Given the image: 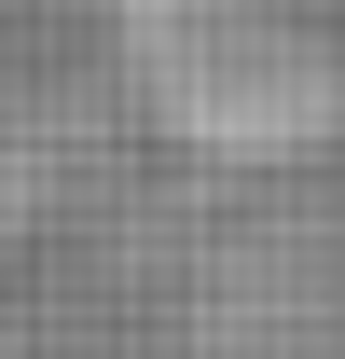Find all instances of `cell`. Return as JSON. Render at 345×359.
I'll list each match as a JSON object with an SVG mask.
<instances>
[{
    "mask_svg": "<svg viewBox=\"0 0 345 359\" xmlns=\"http://www.w3.org/2000/svg\"><path fill=\"white\" fill-rule=\"evenodd\" d=\"M138 83L208 152H304L345 111V55L276 0H138Z\"/></svg>",
    "mask_w": 345,
    "mask_h": 359,
    "instance_id": "1",
    "label": "cell"
}]
</instances>
